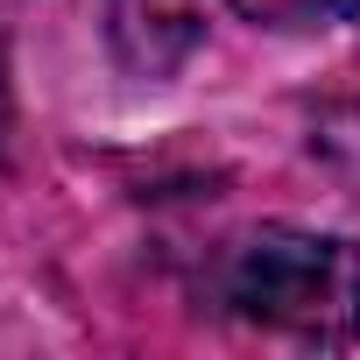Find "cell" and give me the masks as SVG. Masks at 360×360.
Instances as JSON below:
<instances>
[{
    "mask_svg": "<svg viewBox=\"0 0 360 360\" xmlns=\"http://www.w3.org/2000/svg\"><path fill=\"white\" fill-rule=\"evenodd\" d=\"M219 304L290 346H353L360 339V240L269 219L240 233L219 262Z\"/></svg>",
    "mask_w": 360,
    "mask_h": 360,
    "instance_id": "6da1fadb",
    "label": "cell"
},
{
    "mask_svg": "<svg viewBox=\"0 0 360 360\" xmlns=\"http://www.w3.org/2000/svg\"><path fill=\"white\" fill-rule=\"evenodd\" d=\"M106 29L127 71L169 78L205 43V0H106Z\"/></svg>",
    "mask_w": 360,
    "mask_h": 360,
    "instance_id": "7a4b0ae2",
    "label": "cell"
},
{
    "mask_svg": "<svg viewBox=\"0 0 360 360\" xmlns=\"http://www.w3.org/2000/svg\"><path fill=\"white\" fill-rule=\"evenodd\" d=\"M226 8L255 29H276V36H311V29L360 22V0H226Z\"/></svg>",
    "mask_w": 360,
    "mask_h": 360,
    "instance_id": "3957f363",
    "label": "cell"
}]
</instances>
